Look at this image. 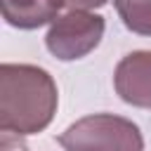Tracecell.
<instances>
[{
    "instance_id": "1",
    "label": "cell",
    "mask_w": 151,
    "mask_h": 151,
    "mask_svg": "<svg viewBox=\"0 0 151 151\" xmlns=\"http://www.w3.org/2000/svg\"><path fill=\"white\" fill-rule=\"evenodd\" d=\"M59 104L54 78L33 64L0 66V130L28 137L42 132Z\"/></svg>"
},
{
    "instance_id": "3",
    "label": "cell",
    "mask_w": 151,
    "mask_h": 151,
    "mask_svg": "<svg viewBox=\"0 0 151 151\" xmlns=\"http://www.w3.org/2000/svg\"><path fill=\"white\" fill-rule=\"evenodd\" d=\"M106 21L101 14L87 9H68L57 17L45 35L47 50L61 61H76L87 57L104 38Z\"/></svg>"
},
{
    "instance_id": "4",
    "label": "cell",
    "mask_w": 151,
    "mask_h": 151,
    "mask_svg": "<svg viewBox=\"0 0 151 151\" xmlns=\"http://www.w3.org/2000/svg\"><path fill=\"white\" fill-rule=\"evenodd\" d=\"M118 97L137 109H151V50L125 54L113 71Z\"/></svg>"
},
{
    "instance_id": "5",
    "label": "cell",
    "mask_w": 151,
    "mask_h": 151,
    "mask_svg": "<svg viewBox=\"0 0 151 151\" xmlns=\"http://www.w3.org/2000/svg\"><path fill=\"white\" fill-rule=\"evenodd\" d=\"M64 0H0L2 19L14 28H40L59 17Z\"/></svg>"
},
{
    "instance_id": "7",
    "label": "cell",
    "mask_w": 151,
    "mask_h": 151,
    "mask_svg": "<svg viewBox=\"0 0 151 151\" xmlns=\"http://www.w3.org/2000/svg\"><path fill=\"white\" fill-rule=\"evenodd\" d=\"M106 2L109 0H64V5L68 9H94V7H101Z\"/></svg>"
},
{
    "instance_id": "6",
    "label": "cell",
    "mask_w": 151,
    "mask_h": 151,
    "mask_svg": "<svg viewBox=\"0 0 151 151\" xmlns=\"http://www.w3.org/2000/svg\"><path fill=\"white\" fill-rule=\"evenodd\" d=\"M116 12L127 31L151 35V0H116Z\"/></svg>"
},
{
    "instance_id": "2",
    "label": "cell",
    "mask_w": 151,
    "mask_h": 151,
    "mask_svg": "<svg viewBox=\"0 0 151 151\" xmlns=\"http://www.w3.org/2000/svg\"><path fill=\"white\" fill-rule=\"evenodd\" d=\"M64 151H144L139 127L113 113H92L59 134Z\"/></svg>"
}]
</instances>
